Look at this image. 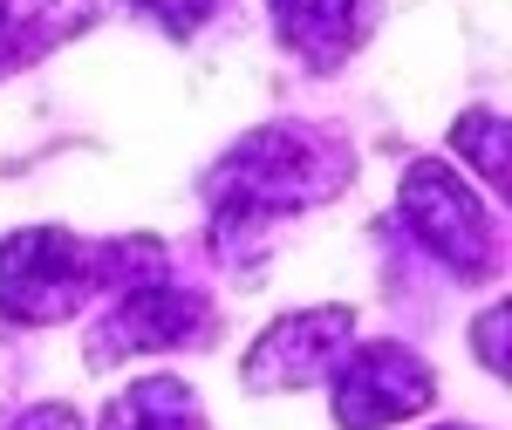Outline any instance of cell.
Listing matches in <instances>:
<instances>
[{"instance_id":"1","label":"cell","mask_w":512,"mask_h":430,"mask_svg":"<svg viewBox=\"0 0 512 430\" xmlns=\"http://www.w3.org/2000/svg\"><path fill=\"white\" fill-rule=\"evenodd\" d=\"M342 185H349V151L335 137L301 130V123H267L219 157V171L205 178V198H212L219 239H239L280 212L335 198Z\"/></svg>"},{"instance_id":"2","label":"cell","mask_w":512,"mask_h":430,"mask_svg":"<svg viewBox=\"0 0 512 430\" xmlns=\"http://www.w3.org/2000/svg\"><path fill=\"white\" fill-rule=\"evenodd\" d=\"M164 246L151 239H123V246H89L62 226H28L0 246V321L41 328V321H69V314L103 294V287H137L158 280Z\"/></svg>"},{"instance_id":"3","label":"cell","mask_w":512,"mask_h":430,"mask_svg":"<svg viewBox=\"0 0 512 430\" xmlns=\"http://www.w3.org/2000/svg\"><path fill=\"white\" fill-rule=\"evenodd\" d=\"M403 219H410V233L431 246V260H444L458 280H485L499 274V239H492V219H485V205L478 192L458 185V171L451 164H410L403 171Z\"/></svg>"},{"instance_id":"4","label":"cell","mask_w":512,"mask_h":430,"mask_svg":"<svg viewBox=\"0 0 512 430\" xmlns=\"http://www.w3.org/2000/svg\"><path fill=\"white\" fill-rule=\"evenodd\" d=\"M437 396V369L403 342H362L335 376V424L342 430H390L417 417Z\"/></svg>"},{"instance_id":"5","label":"cell","mask_w":512,"mask_h":430,"mask_svg":"<svg viewBox=\"0 0 512 430\" xmlns=\"http://www.w3.org/2000/svg\"><path fill=\"white\" fill-rule=\"evenodd\" d=\"M212 328V301L185 294L171 280H137L123 287V301L103 314V328L89 335V362H123V355H151V349H192Z\"/></svg>"},{"instance_id":"6","label":"cell","mask_w":512,"mask_h":430,"mask_svg":"<svg viewBox=\"0 0 512 430\" xmlns=\"http://www.w3.org/2000/svg\"><path fill=\"white\" fill-rule=\"evenodd\" d=\"M355 342V314L349 308H308L274 321L253 355H246V383L253 390H301V383H321L328 362Z\"/></svg>"},{"instance_id":"7","label":"cell","mask_w":512,"mask_h":430,"mask_svg":"<svg viewBox=\"0 0 512 430\" xmlns=\"http://www.w3.org/2000/svg\"><path fill=\"white\" fill-rule=\"evenodd\" d=\"M267 7H274L280 48L301 55L308 69H342L376 35V14H383V0H267Z\"/></svg>"},{"instance_id":"8","label":"cell","mask_w":512,"mask_h":430,"mask_svg":"<svg viewBox=\"0 0 512 430\" xmlns=\"http://www.w3.org/2000/svg\"><path fill=\"white\" fill-rule=\"evenodd\" d=\"M96 21V0H0V76L41 62Z\"/></svg>"},{"instance_id":"9","label":"cell","mask_w":512,"mask_h":430,"mask_svg":"<svg viewBox=\"0 0 512 430\" xmlns=\"http://www.w3.org/2000/svg\"><path fill=\"white\" fill-rule=\"evenodd\" d=\"M103 430H205V417H198V396L178 376H151V383H130L103 410Z\"/></svg>"},{"instance_id":"10","label":"cell","mask_w":512,"mask_h":430,"mask_svg":"<svg viewBox=\"0 0 512 430\" xmlns=\"http://www.w3.org/2000/svg\"><path fill=\"white\" fill-rule=\"evenodd\" d=\"M451 151H465L472 171L492 178V192H506V117L499 110H465L451 130Z\"/></svg>"},{"instance_id":"11","label":"cell","mask_w":512,"mask_h":430,"mask_svg":"<svg viewBox=\"0 0 512 430\" xmlns=\"http://www.w3.org/2000/svg\"><path fill=\"white\" fill-rule=\"evenodd\" d=\"M137 7H144V14H151V21H158L164 35H192L198 21H205V14H212V7H219V0H137Z\"/></svg>"},{"instance_id":"12","label":"cell","mask_w":512,"mask_h":430,"mask_svg":"<svg viewBox=\"0 0 512 430\" xmlns=\"http://www.w3.org/2000/svg\"><path fill=\"white\" fill-rule=\"evenodd\" d=\"M478 355L492 362V376H506V301H492V314L478 321Z\"/></svg>"},{"instance_id":"13","label":"cell","mask_w":512,"mask_h":430,"mask_svg":"<svg viewBox=\"0 0 512 430\" xmlns=\"http://www.w3.org/2000/svg\"><path fill=\"white\" fill-rule=\"evenodd\" d=\"M14 430H82V417L69 410V403H41V410H28Z\"/></svg>"},{"instance_id":"14","label":"cell","mask_w":512,"mask_h":430,"mask_svg":"<svg viewBox=\"0 0 512 430\" xmlns=\"http://www.w3.org/2000/svg\"><path fill=\"white\" fill-rule=\"evenodd\" d=\"M451 430H458V424H451Z\"/></svg>"}]
</instances>
